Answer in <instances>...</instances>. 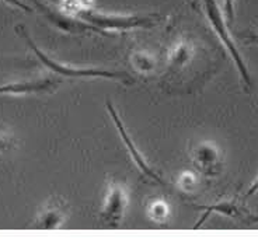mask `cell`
<instances>
[{
    "mask_svg": "<svg viewBox=\"0 0 258 238\" xmlns=\"http://www.w3.org/2000/svg\"><path fill=\"white\" fill-rule=\"evenodd\" d=\"M257 192H258V175L251 182V185H250L248 191H247V193H245V198H247V196H251V195H254V193H257Z\"/></svg>",
    "mask_w": 258,
    "mask_h": 238,
    "instance_id": "obj_18",
    "label": "cell"
},
{
    "mask_svg": "<svg viewBox=\"0 0 258 238\" xmlns=\"http://www.w3.org/2000/svg\"><path fill=\"white\" fill-rule=\"evenodd\" d=\"M252 221H258V216L257 217H252Z\"/></svg>",
    "mask_w": 258,
    "mask_h": 238,
    "instance_id": "obj_20",
    "label": "cell"
},
{
    "mask_svg": "<svg viewBox=\"0 0 258 238\" xmlns=\"http://www.w3.org/2000/svg\"><path fill=\"white\" fill-rule=\"evenodd\" d=\"M204 5H205V13H207V17L211 23V26L216 32V35L219 37V39L222 41V44L225 45V48L227 49V52L230 53V56L234 60V63L239 69V73L241 78L244 80V83L250 87L251 86V78H250V73L247 70V66H245L244 60L240 55L239 49L236 48V44L234 41L230 37V32L227 30V26H226L225 19H223V14L219 10V6L216 3V0H204Z\"/></svg>",
    "mask_w": 258,
    "mask_h": 238,
    "instance_id": "obj_2",
    "label": "cell"
},
{
    "mask_svg": "<svg viewBox=\"0 0 258 238\" xmlns=\"http://www.w3.org/2000/svg\"><path fill=\"white\" fill-rule=\"evenodd\" d=\"M129 203V196L126 188L121 182L111 181L107 187L105 199H104L101 217L105 223L116 225L121 223L125 216Z\"/></svg>",
    "mask_w": 258,
    "mask_h": 238,
    "instance_id": "obj_4",
    "label": "cell"
},
{
    "mask_svg": "<svg viewBox=\"0 0 258 238\" xmlns=\"http://www.w3.org/2000/svg\"><path fill=\"white\" fill-rule=\"evenodd\" d=\"M107 108H108V111H110V115L111 118H112V121H114V123H115L116 129H118V132H119V135H121V137H122L123 143H125V146H126V148H128L129 151V155L132 157V160H134V163H135L136 166H138V168L142 171L143 174L148 175L149 178H152L153 181H156L157 184H160V185H166V182L161 180L160 177H159V174L156 173L155 170L152 167H149V164L146 163V160L143 158L142 153L136 148L135 143H134V140L131 139V136L126 133V130H125V126L122 125V121H121V118H119V115L116 114L115 108L112 107V104L111 103H107Z\"/></svg>",
    "mask_w": 258,
    "mask_h": 238,
    "instance_id": "obj_6",
    "label": "cell"
},
{
    "mask_svg": "<svg viewBox=\"0 0 258 238\" xmlns=\"http://www.w3.org/2000/svg\"><path fill=\"white\" fill-rule=\"evenodd\" d=\"M78 14L83 21L97 27L101 31H114V30L123 31V30H132V28H139V27H150L153 24L152 19L149 17L104 14L87 10V9H80Z\"/></svg>",
    "mask_w": 258,
    "mask_h": 238,
    "instance_id": "obj_3",
    "label": "cell"
},
{
    "mask_svg": "<svg viewBox=\"0 0 258 238\" xmlns=\"http://www.w3.org/2000/svg\"><path fill=\"white\" fill-rule=\"evenodd\" d=\"M245 39L252 42V44H258V35H248Z\"/></svg>",
    "mask_w": 258,
    "mask_h": 238,
    "instance_id": "obj_19",
    "label": "cell"
},
{
    "mask_svg": "<svg viewBox=\"0 0 258 238\" xmlns=\"http://www.w3.org/2000/svg\"><path fill=\"white\" fill-rule=\"evenodd\" d=\"M195 184H197V177L191 171H184L181 173L180 177H178V181H177V185L180 188L181 191H187V192H191L194 188H195Z\"/></svg>",
    "mask_w": 258,
    "mask_h": 238,
    "instance_id": "obj_14",
    "label": "cell"
},
{
    "mask_svg": "<svg viewBox=\"0 0 258 238\" xmlns=\"http://www.w3.org/2000/svg\"><path fill=\"white\" fill-rule=\"evenodd\" d=\"M192 45L188 41L182 39V41H178L171 48V51L168 52V63L171 66H175V67H182L192 59Z\"/></svg>",
    "mask_w": 258,
    "mask_h": 238,
    "instance_id": "obj_10",
    "label": "cell"
},
{
    "mask_svg": "<svg viewBox=\"0 0 258 238\" xmlns=\"http://www.w3.org/2000/svg\"><path fill=\"white\" fill-rule=\"evenodd\" d=\"M131 62L134 64L136 70L139 73H150V71L155 69V59L152 58L149 53L145 52H136L132 55Z\"/></svg>",
    "mask_w": 258,
    "mask_h": 238,
    "instance_id": "obj_12",
    "label": "cell"
},
{
    "mask_svg": "<svg viewBox=\"0 0 258 238\" xmlns=\"http://www.w3.org/2000/svg\"><path fill=\"white\" fill-rule=\"evenodd\" d=\"M13 135L10 132H7L6 129L0 126V153L7 151L13 147Z\"/></svg>",
    "mask_w": 258,
    "mask_h": 238,
    "instance_id": "obj_15",
    "label": "cell"
},
{
    "mask_svg": "<svg viewBox=\"0 0 258 238\" xmlns=\"http://www.w3.org/2000/svg\"><path fill=\"white\" fill-rule=\"evenodd\" d=\"M38 7L42 10V13L45 16L46 19L51 21L52 24L58 27L59 30L66 32H86V31H91V32H103L101 30H98L97 27L91 26L89 23H86L83 20H76L72 19V17H68L64 16L58 10L52 9V7H48L45 5H41V3H37Z\"/></svg>",
    "mask_w": 258,
    "mask_h": 238,
    "instance_id": "obj_7",
    "label": "cell"
},
{
    "mask_svg": "<svg viewBox=\"0 0 258 238\" xmlns=\"http://www.w3.org/2000/svg\"><path fill=\"white\" fill-rule=\"evenodd\" d=\"M64 207L60 202H51L48 206L41 212L38 217V227L44 230L59 228L63 224Z\"/></svg>",
    "mask_w": 258,
    "mask_h": 238,
    "instance_id": "obj_9",
    "label": "cell"
},
{
    "mask_svg": "<svg viewBox=\"0 0 258 238\" xmlns=\"http://www.w3.org/2000/svg\"><path fill=\"white\" fill-rule=\"evenodd\" d=\"M200 209H204L205 213H204V216L200 219L198 224L195 225V228H198V227H201V225L204 224L205 220H207L212 213H219V214H225V216H229V217H236V216H239L240 214V209L239 206L236 205L234 200H223V202H220L218 205H212V206L208 207H200Z\"/></svg>",
    "mask_w": 258,
    "mask_h": 238,
    "instance_id": "obj_11",
    "label": "cell"
},
{
    "mask_svg": "<svg viewBox=\"0 0 258 238\" xmlns=\"http://www.w3.org/2000/svg\"><path fill=\"white\" fill-rule=\"evenodd\" d=\"M19 30L21 31V35L24 37L27 41V44L30 45L34 53L38 56V59L45 64L48 69H51L53 73H56L62 77H103V78H112V80H125L128 82L129 77L126 73L122 71H111V70H101V69H78V67H71V66H66L51 59L48 55H45L44 52L39 49L38 46L32 42V39L28 37V34L26 32L24 28L19 27ZM131 82V80H129Z\"/></svg>",
    "mask_w": 258,
    "mask_h": 238,
    "instance_id": "obj_1",
    "label": "cell"
},
{
    "mask_svg": "<svg viewBox=\"0 0 258 238\" xmlns=\"http://www.w3.org/2000/svg\"><path fill=\"white\" fill-rule=\"evenodd\" d=\"M195 168L205 177H216L222 171L223 157L220 148L211 142L200 143L191 153Z\"/></svg>",
    "mask_w": 258,
    "mask_h": 238,
    "instance_id": "obj_5",
    "label": "cell"
},
{
    "mask_svg": "<svg viewBox=\"0 0 258 238\" xmlns=\"http://www.w3.org/2000/svg\"><path fill=\"white\" fill-rule=\"evenodd\" d=\"M225 7V17L229 23H233L234 20V0H223Z\"/></svg>",
    "mask_w": 258,
    "mask_h": 238,
    "instance_id": "obj_16",
    "label": "cell"
},
{
    "mask_svg": "<svg viewBox=\"0 0 258 238\" xmlns=\"http://www.w3.org/2000/svg\"><path fill=\"white\" fill-rule=\"evenodd\" d=\"M58 82L53 78H38V80H30V82H19V83H10L0 87V94H32V93H44L55 89Z\"/></svg>",
    "mask_w": 258,
    "mask_h": 238,
    "instance_id": "obj_8",
    "label": "cell"
},
{
    "mask_svg": "<svg viewBox=\"0 0 258 238\" xmlns=\"http://www.w3.org/2000/svg\"><path fill=\"white\" fill-rule=\"evenodd\" d=\"M149 216L150 219L156 221V223H161L167 219L168 216V206L166 202L163 200H156L153 202L150 207H149Z\"/></svg>",
    "mask_w": 258,
    "mask_h": 238,
    "instance_id": "obj_13",
    "label": "cell"
},
{
    "mask_svg": "<svg viewBox=\"0 0 258 238\" xmlns=\"http://www.w3.org/2000/svg\"><path fill=\"white\" fill-rule=\"evenodd\" d=\"M3 2H6V3L12 5V6L19 7L21 10H24V12H31V7H28L27 5H24L21 0H3Z\"/></svg>",
    "mask_w": 258,
    "mask_h": 238,
    "instance_id": "obj_17",
    "label": "cell"
}]
</instances>
